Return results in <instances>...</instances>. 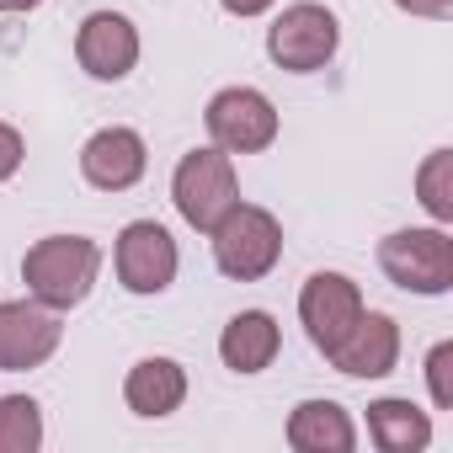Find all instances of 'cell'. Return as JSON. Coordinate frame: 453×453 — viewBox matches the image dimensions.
I'll list each match as a JSON object with an SVG mask.
<instances>
[{"instance_id":"cell-19","label":"cell","mask_w":453,"mask_h":453,"mask_svg":"<svg viewBox=\"0 0 453 453\" xmlns=\"http://www.w3.org/2000/svg\"><path fill=\"white\" fill-rule=\"evenodd\" d=\"M426 395L437 411H453V342H437L426 352Z\"/></svg>"},{"instance_id":"cell-16","label":"cell","mask_w":453,"mask_h":453,"mask_svg":"<svg viewBox=\"0 0 453 453\" xmlns=\"http://www.w3.org/2000/svg\"><path fill=\"white\" fill-rule=\"evenodd\" d=\"M368 437L379 453H421L432 442V416L411 400H373L368 405Z\"/></svg>"},{"instance_id":"cell-1","label":"cell","mask_w":453,"mask_h":453,"mask_svg":"<svg viewBox=\"0 0 453 453\" xmlns=\"http://www.w3.org/2000/svg\"><path fill=\"white\" fill-rule=\"evenodd\" d=\"M102 273V246L86 241V235H43L38 246H27L22 257V283H27V299L49 304V310H75L86 304L91 283Z\"/></svg>"},{"instance_id":"cell-9","label":"cell","mask_w":453,"mask_h":453,"mask_svg":"<svg viewBox=\"0 0 453 453\" xmlns=\"http://www.w3.org/2000/svg\"><path fill=\"white\" fill-rule=\"evenodd\" d=\"M363 310H368V304H363V288H357L347 273H310L304 288H299V320H304V336H310L320 352H331V347L352 331V320H357Z\"/></svg>"},{"instance_id":"cell-23","label":"cell","mask_w":453,"mask_h":453,"mask_svg":"<svg viewBox=\"0 0 453 453\" xmlns=\"http://www.w3.org/2000/svg\"><path fill=\"white\" fill-rule=\"evenodd\" d=\"M33 6H43V0H0V17H17V12H33Z\"/></svg>"},{"instance_id":"cell-22","label":"cell","mask_w":453,"mask_h":453,"mask_svg":"<svg viewBox=\"0 0 453 453\" xmlns=\"http://www.w3.org/2000/svg\"><path fill=\"white\" fill-rule=\"evenodd\" d=\"M219 6L230 12V17H262V12H273V6H278V0H219Z\"/></svg>"},{"instance_id":"cell-20","label":"cell","mask_w":453,"mask_h":453,"mask_svg":"<svg viewBox=\"0 0 453 453\" xmlns=\"http://www.w3.org/2000/svg\"><path fill=\"white\" fill-rule=\"evenodd\" d=\"M22 160H27V144H22V134H17L12 123H0V181H12V176L22 171Z\"/></svg>"},{"instance_id":"cell-18","label":"cell","mask_w":453,"mask_h":453,"mask_svg":"<svg viewBox=\"0 0 453 453\" xmlns=\"http://www.w3.org/2000/svg\"><path fill=\"white\" fill-rule=\"evenodd\" d=\"M416 197L432 224H453V150H432L416 171Z\"/></svg>"},{"instance_id":"cell-8","label":"cell","mask_w":453,"mask_h":453,"mask_svg":"<svg viewBox=\"0 0 453 453\" xmlns=\"http://www.w3.org/2000/svg\"><path fill=\"white\" fill-rule=\"evenodd\" d=\"M65 342L59 310L38 299H0V373H27L43 368Z\"/></svg>"},{"instance_id":"cell-14","label":"cell","mask_w":453,"mask_h":453,"mask_svg":"<svg viewBox=\"0 0 453 453\" xmlns=\"http://www.w3.org/2000/svg\"><path fill=\"white\" fill-rule=\"evenodd\" d=\"M288 448L294 453H352L357 426H352L347 405H336V400H299L288 416Z\"/></svg>"},{"instance_id":"cell-7","label":"cell","mask_w":453,"mask_h":453,"mask_svg":"<svg viewBox=\"0 0 453 453\" xmlns=\"http://www.w3.org/2000/svg\"><path fill=\"white\" fill-rule=\"evenodd\" d=\"M112 267H118V283L139 299L150 294H165L176 283V267H181V251L171 241L165 224L155 219H134L118 230V246H112Z\"/></svg>"},{"instance_id":"cell-10","label":"cell","mask_w":453,"mask_h":453,"mask_svg":"<svg viewBox=\"0 0 453 453\" xmlns=\"http://www.w3.org/2000/svg\"><path fill=\"white\" fill-rule=\"evenodd\" d=\"M75 65L91 81H123L139 65V27L123 12H91L75 33Z\"/></svg>"},{"instance_id":"cell-5","label":"cell","mask_w":453,"mask_h":453,"mask_svg":"<svg viewBox=\"0 0 453 453\" xmlns=\"http://www.w3.org/2000/svg\"><path fill=\"white\" fill-rule=\"evenodd\" d=\"M342 49V22L336 12H326L320 0H299V6H283L278 22L267 27V59L288 75H310L326 70Z\"/></svg>"},{"instance_id":"cell-21","label":"cell","mask_w":453,"mask_h":453,"mask_svg":"<svg viewBox=\"0 0 453 453\" xmlns=\"http://www.w3.org/2000/svg\"><path fill=\"white\" fill-rule=\"evenodd\" d=\"M405 17H421V22H448L453 17V0H395Z\"/></svg>"},{"instance_id":"cell-3","label":"cell","mask_w":453,"mask_h":453,"mask_svg":"<svg viewBox=\"0 0 453 453\" xmlns=\"http://www.w3.org/2000/svg\"><path fill=\"white\" fill-rule=\"evenodd\" d=\"M379 267L395 288L442 299L453 288V241L448 224H416V230H389L379 241Z\"/></svg>"},{"instance_id":"cell-6","label":"cell","mask_w":453,"mask_h":453,"mask_svg":"<svg viewBox=\"0 0 453 453\" xmlns=\"http://www.w3.org/2000/svg\"><path fill=\"white\" fill-rule=\"evenodd\" d=\"M203 123H208V139L224 155H262L278 139V128H283L273 96L257 91V86H224V91H213Z\"/></svg>"},{"instance_id":"cell-15","label":"cell","mask_w":453,"mask_h":453,"mask_svg":"<svg viewBox=\"0 0 453 453\" xmlns=\"http://www.w3.org/2000/svg\"><path fill=\"white\" fill-rule=\"evenodd\" d=\"M278 347H283V331H278V320L267 310H241L230 326H224V336H219V357H224L230 373H262V368H273Z\"/></svg>"},{"instance_id":"cell-17","label":"cell","mask_w":453,"mask_h":453,"mask_svg":"<svg viewBox=\"0 0 453 453\" xmlns=\"http://www.w3.org/2000/svg\"><path fill=\"white\" fill-rule=\"evenodd\" d=\"M43 448V405L33 395H0V453Z\"/></svg>"},{"instance_id":"cell-13","label":"cell","mask_w":453,"mask_h":453,"mask_svg":"<svg viewBox=\"0 0 453 453\" xmlns=\"http://www.w3.org/2000/svg\"><path fill=\"white\" fill-rule=\"evenodd\" d=\"M123 400H128L134 416L160 421V416L181 411V400H187V368L176 357H139L128 368V379H123Z\"/></svg>"},{"instance_id":"cell-12","label":"cell","mask_w":453,"mask_h":453,"mask_svg":"<svg viewBox=\"0 0 453 453\" xmlns=\"http://www.w3.org/2000/svg\"><path fill=\"white\" fill-rule=\"evenodd\" d=\"M326 357H331V368L347 373V379H384V373H395V363H400V326H395V315L363 310V315L352 320V331H347Z\"/></svg>"},{"instance_id":"cell-2","label":"cell","mask_w":453,"mask_h":453,"mask_svg":"<svg viewBox=\"0 0 453 453\" xmlns=\"http://www.w3.org/2000/svg\"><path fill=\"white\" fill-rule=\"evenodd\" d=\"M208 241H213V267L235 283H262L283 262V224L262 203H235L208 230Z\"/></svg>"},{"instance_id":"cell-4","label":"cell","mask_w":453,"mask_h":453,"mask_svg":"<svg viewBox=\"0 0 453 453\" xmlns=\"http://www.w3.org/2000/svg\"><path fill=\"white\" fill-rule=\"evenodd\" d=\"M171 203L176 213L192 224V230H213V224L241 203V176H235V155H224L219 144H203V150H187L176 160V176H171Z\"/></svg>"},{"instance_id":"cell-11","label":"cell","mask_w":453,"mask_h":453,"mask_svg":"<svg viewBox=\"0 0 453 453\" xmlns=\"http://www.w3.org/2000/svg\"><path fill=\"white\" fill-rule=\"evenodd\" d=\"M150 171V150L134 128L112 123V128H96L86 144H81V176L96 187V192H128L139 187Z\"/></svg>"}]
</instances>
